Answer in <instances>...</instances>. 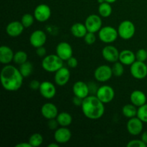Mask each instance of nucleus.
<instances>
[{
	"label": "nucleus",
	"mask_w": 147,
	"mask_h": 147,
	"mask_svg": "<svg viewBox=\"0 0 147 147\" xmlns=\"http://www.w3.org/2000/svg\"><path fill=\"white\" fill-rule=\"evenodd\" d=\"M23 76L20 70L11 65H6L1 69L0 79L4 90L10 92L18 90L23 84Z\"/></svg>",
	"instance_id": "nucleus-1"
},
{
	"label": "nucleus",
	"mask_w": 147,
	"mask_h": 147,
	"mask_svg": "<svg viewBox=\"0 0 147 147\" xmlns=\"http://www.w3.org/2000/svg\"><path fill=\"white\" fill-rule=\"evenodd\" d=\"M81 109L84 116L90 120H98L105 113L104 103L94 95L88 96L83 99Z\"/></svg>",
	"instance_id": "nucleus-2"
},
{
	"label": "nucleus",
	"mask_w": 147,
	"mask_h": 147,
	"mask_svg": "<svg viewBox=\"0 0 147 147\" xmlns=\"http://www.w3.org/2000/svg\"><path fill=\"white\" fill-rule=\"evenodd\" d=\"M42 67L48 73H55L63 67V60L57 54L46 55L42 61Z\"/></svg>",
	"instance_id": "nucleus-3"
},
{
	"label": "nucleus",
	"mask_w": 147,
	"mask_h": 147,
	"mask_svg": "<svg viewBox=\"0 0 147 147\" xmlns=\"http://www.w3.org/2000/svg\"><path fill=\"white\" fill-rule=\"evenodd\" d=\"M119 36L124 40H131L136 32V27L130 20L121 22L117 29Z\"/></svg>",
	"instance_id": "nucleus-4"
},
{
	"label": "nucleus",
	"mask_w": 147,
	"mask_h": 147,
	"mask_svg": "<svg viewBox=\"0 0 147 147\" xmlns=\"http://www.w3.org/2000/svg\"><path fill=\"white\" fill-rule=\"evenodd\" d=\"M119 37L118 30L111 26H105L98 32V37L103 42L109 44L116 41Z\"/></svg>",
	"instance_id": "nucleus-5"
},
{
	"label": "nucleus",
	"mask_w": 147,
	"mask_h": 147,
	"mask_svg": "<svg viewBox=\"0 0 147 147\" xmlns=\"http://www.w3.org/2000/svg\"><path fill=\"white\" fill-rule=\"evenodd\" d=\"M84 24L87 28L88 32L93 33L98 32L99 30L103 27L101 17L95 14L89 15L86 19Z\"/></svg>",
	"instance_id": "nucleus-6"
},
{
	"label": "nucleus",
	"mask_w": 147,
	"mask_h": 147,
	"mask_svg": "<svg viewBox=\"0 0 147 147\" xmlns=\"http://www.w3.org/2000/svg\"><path fill=\"white\" fill-rule=\"evenodd\" d=\"M131 75L137 80L144 79L147 76V65L144 62L136 60L130 65Z\"/></svg>",
	"instance_id": "nucleus-7"
},
{
	"label": "nucleus",
	"mask_w": 147,
	"mask_h": 147,
	"mask_svg": "<svg viewBox=\"0 0 147 147\" xmlns=\"http://www.w3.org/2000/svg\"><path fill=\"white\" fill-rule=\"evenodd\" d=\"M96 96L104 104H106L110 103L113 100L115 97V91L111 86L104 85L98 88Z\"/></svg>",
	"instance_id": "nucleus-8"
},
{
	"label": "nucleus",
	"mask_w": 147,
	"mask_h": 147,
	"mask_svg": "<svg viewBox=\"0 0 147 147\" xmlns=\"http://www.w3.org/2000/svg\"><path fill=\"white\" fill-rule=\"evenodd\" d=\"M112 67L107 65H101L98 66L94 71V78L97 81L104 83L108 81L113 76Z\"/></svg>",
	"instance_id": "nucleus-9"
},
{
	"label": "nucleus",
	"mask_w": 147,
	"mask_h": 147,
	"mask_svg": "<svg viewBox=\"0 0 147 147\" xmlns=\"http://www.w3.org/2000/svg\"><path fill=\"white\" fill-rule=\"evenodd\" d=\"M52 11L50 7L45 4H40L36 7L34 11V17L37 22H45L50 18Z\"/></svg>",
	"instance_id": "nucleus-10"
},
{
	"label": "nucleus",
	"mask_w": 147,
	"mask_h": 147,
	"mask_svg": "<svg viewBox=\"0 0 147 147\" xmlns=\"http://www.w3.org/2000/svg\"><path fill=\"white\" fill-rule=\"evenodd\" d=\"M127 131L132 136H138L142 132L144 129V122L140 119L135 116L131 118L126 124Z\"/></svg>",
	"instance_id": "nucleus-11"
},
{
	"label": "nucleus",
	"mask_w": 147,
	"mask_h": 147,
	"mask_svg": "<svg viewBox=\"0 0 147 147\" xmlns=\"http://www.w3.org/2000/svg\"><path fill=\"white\" fill-rule=\"evenodd\" d=\"M56 54L63 60L67 61L73 57V50L71 45L67 42H61L56 47Z\"/></svg>",
	"instance_id": "nucleus-12"
},
{
	"label": "nucleus",
	"mask_w": 147,
	"mask_h": 147,
	"mask_svg": "<svg viewBox=\"0 0 147 147\" xmlns=\"http://www.w3.org/2000/svg\"><path fill=\"white\" fill-rule=\"evenodd\" d=\"M40 94L46 99H52L56 95V87L52 82L43 81L40 84L39 89Z\"/></svg>",
	"instance_id": "nucleus-13"
},
{
	"label": "nucleus",
	"mask_w": 147,
	"mask_h": 147,
	"mask_svg": "<svg viewBox=\"0 0 147 147\" xmlns=\"http://www.w3.org/2000/svg\"><path fill=\"white\" fill-rule=\"evenodd\" d=\"M120 52L113 45H106L102 50V56L109 63H116L119 61Z\"/></svg>",
	"instance_id": "nucleus-14"
},
{
	"label": "nucleus",
	"mask_w": 147,
	"mask_h": 147,
	"mask_svg": "<svg viewBox=\"0 0 147 147\" xmlns=\"http://www.w3.org/2000/svg\"><path fill=\"white\" fill-rule=\"evenodd\" d=\"M47 41V35L42 30H37L33 32L30 37V42L32 47L37 48L44 46Z\"/></svg>",
	"instance_id": "nucleus-15"
},
{
	"label": "nucleus",
	"mask_w": 147,
	"mask_h": 147,
	"mask_svg": "<svg viewBox=\"0 0 147 147\" xmlns=\"http://www.w3.org/2000/svg\"><path fill=\"white\" fill-rule=\"evenodd\" d=\"M72 137V133L69 129L67 127L60 126V128L55 131L54 139L55 142H57L60 144H66L70 140Z\"/></svg>",
	"instance_id": "nucleus-16"
},
{
	"label": "nucleus",
	"mask_w": 147,
	"mask_h": 147,
	"mask_svg": "<svg viewBox=\"0 0 147 147\" xmlns=\"http://www.w3.org/2000/svg\"><path fill=\"white\" fill-rule=\"evenodd\" d=\"M70 72L67 67H62L55 73V83L58 86H64L69 82Z\"/></svg>",
	"instance_id": "nucleus-17"
},
{
	"label": "nucleus",
	"mask_w": 147,
	"mask_h": 147,
	"mask_svg": "<svg viewBox=\"0 0 147 147\" xmlns=\"http://www.w3.org/2000/svg\"><path fill=\"white\" fill-rule=\"evenodd\" d=\"M73 92L74 96L82 99L86 98L87 96H89V93H90L88 85L80 80L76 82L73 86Z\"/></svg>",
	"instance_id": "nucleus-18"
},
{
	"label": "nucleus",
	"mask_w": 147,
	"mask_h": 147,
	"mask_svg": "<svg viewBox=\"0 0 147 147\" xmlns=\"http://www.w3.org/2000/svg\"><path fill=\"white\" fill-rule=\"evenodd\" d=\"M40 111L43 117L47 120L56 119L59 113L57 106L52 103H45L43 104Z\"/></svg>",
	"instance_id": "nucleus-19"
},
{
	"label": "nucleus",
	"mask_w": 147,
	"mask_h": 147,
	"mask_svg": "<svg viewBox=\"0 0 147 147\" xmlns=\"http://www.w3.org/2000/svg\"><path fill=\"white\" fill-rule=\"evenodd\" d=\"M24 30V27L21 21H12L7 24L6 32L7 34L11 37H16L22 34Z\"/></svg>",
	"instance_id": "nucleus-20"
},
{
	"label": "nucleus",
	"mask_w": 147,
	"mask_h": 147,
	"mask_svg": "<svg viewBox=\"0 0 147 147\" xmlns=\"http://www.w3.org/2000/svg\"><path fill=\"white\" fill-rule=\"evenodd\" d=\"M146 94L140 90H134L130 95L131 103L138 108L146 103Z\"/></svg>",
	"instance_id": "nucleus-21"
},
{
	"label": "nucleus",
	"mask_w": 147,
	"mask_h": 147,
	"mask_svg": "<svg viewBox=\"0 0 147 147\" xmlns=\"http://www.w3.org/2000/svg\"><path fill=\"white\" fill-rule=\"evenodd\" d=\"M14 52L9 47L6 45L0 47V62L1 64H9L14 60Z\"/></svg>",
	"instance_id": "nucleus-22"
},
{
	"label": "nucleus",
	"mask_w": 147,
	"mask_h": 147,
	"mask_svg": "<svg viewBox=\"0 0 147 147\" xmlns=\"http://www.w3.org/2000/svg\"><path fill=\"white\" fill-rule=\"evenodd\" d=\"M136 60V54L130 50H123L119 54V61L126 65H131Z\"/></svg>",
	"instance_id": "nucleus-23"
},
{
	"label": "nucleus",
	"mask_w": 147,
	"mask_h": 147,
	"mask_svg": "<svg viewBox=\"0 0 147 147\" xmlns=\"http://www.w3.org/2000/svg\"><path fill=\"white\" fill-rule=\"evenodd\" d=\"M72 34L77 38H83L88 32L87 28H86L85 24L82 23H75L72 25L70 28Z\"/></svg>",
	"instance_id": "nucleus-24"
},
{
	"label": "nucleus",
	"mask_w": 147,
	"mask_h": 147,
	"mask_svg": "<svg viewBox=\"0 0 147 147\" xmlns=\"http://www.w3.org/2000/svg\"><path fill=\"white\" fill-rule=\"evenodd\" d=\"M56 119H57L59 125L60 126H63V127H67V126H69L72 123V121H73V117L67 112H61V113H59Z\"/></svg>",
	"instance_id": "nucleus-25"
},
{
	"label": "nucleus",
	"mask_w": 147,
	"mask_h": 147,
	"mask_svg": "<svg viewBox=\"0 0 147 147\" xmlns=\"http://www.w3.org/2000/svg\"><path fill=\"white\" fill-rule=\"evenodd\" d=\"M98 13L99 15L103 18H107L110 17L112 14V7L110 3L104 1L99 4Z\"/></svg>",
	"instance_id": "nucleus-26"
},
{
	"label": "nucleus",
	"mask_w": 147,
	"mask_h": 147,
	"mask_svg": "<svg viewBox=\"0 0 147 147\" xmlns=\"http://www.w3.org/2000/svg\"><path fill=\"white\" fill-rule=\"evenodd\" d=\"M137 107L131 103V104H126L123 106L122 109V113L125 117L131 119V118L137 116Z\"/></svg>",
	"instance_id": "nucleus-27"
},
{
	"label": "nucleus",
	"mask_w": 147,
	"mask_h": 147,
	"mask_svg": "<svg viewBox=\"0 0 147 147\" xmlns=\"http://www.w3.org/2000/svg\"><path fill=\"white\" fill-rule=\"evenodd\" d=\"M19 70H20V73H22L23 77H29V76H31V74L32 73L33 65L32 64V63H30V61L27 60V61L25 62L24 63L20 65Z\"/></svg>",
	"instance_id": "nucleus-28"
},
{
	"label": "nucleus",
	"mask_w": 147,
	"mask_h": 147,
	"mask_svg": "<svg viewBox=\"0 0 147 147\" xmlns=\"http://www.w3.org/2000/svg\"><path fill=\"white\" fill-rule=\"evenodd\" d=\"M28 142L30 144L32 147H38L42 144L43 137L40 134L34 133L29 138Z\"/></svg>",
	"instance_id": "nucleus-29"
},
{
	"label": "nucleus",
	"mask_w": 147,
	"mask_h": 147,
	"mask_svg": "<svg viewBox=\"0 0 147 147\" xmlns=\"http://www.w3.org/2000/svg\"><path fill=\"white\" fill-rule=\"evenodd\" d=\"M27 59H28V56H27V53L24 51H22V50H20V51H17L14 53L13 61L16 64L20 65L27 62Z\"/></svg>",
	"instance_id": "nucleus-30"
},
{
	"label": "nucleus",
	"mask_w": 147,
	"mask_h": 147,
	"mask_svg": "<svg viewBox=\"0 0 147 147\" xmlns=\"http://www.w3.org/2000/svg\"><path fill=\"white\" fill-rule=\"evenodd\" d=\"M34 19L35 18H34V15L29 14V13H26L22 17L21 22L24 27V28H29L33 24Z\"/></svg>",
	"instance_id": "nucleus-31"
},
{
	"label": "nucleus",
	"mask_w": 147,
	"mask_h": 147,
	"mask_svg": "<svg viewBox=\"0 0 147 147\" xmlns=\"http://www.w3.org/2000/svg\"><path fill=\"white\" fill-rule=\"evenodd\" d=\"M112 71H113V75L116 77H121L123 76L124 73V67L123 64H122L120 61L116 62L113 64L112 67Z\"/></svg>",
	"instance_id": "nucleus-32"
},
{
	"label": "nucleus",
	"mask_w": 147,
	"mask_h": 147,
	"mask_svg": "<svg viewBox=\"0 0 147 147\" xmlns=\"http://www.w3.org/2000/svg\"><path fill=\"white\" fill-rule=\"evenodd\" d=\"M137 116L144 123H147V103L138 108Z\"/></svg>",
	"instance_id": "nucleus-33"
},
{
	"label": "nucleus",
	"mask_w": 147,
	"mask_h": 147,
	"mask_svg": "<svg viewBox=\"0 0 147 147\" xmlns=\"http://www.w3.org/2000/svg\"><path fill=\"white\" fill-rule=\"evenodd\" d=\"M95 34H96V33L88 32L87 34H86V35H85V37H83L85 42L87 45H91L94 44L96 41V37Z\"/></svg>",
	"instance_id": "nucleus-34"
},
{
	"label": "nucleus",
	"mask_w": 147,
	"mask_h": 147,
	"mask_svg": "<svg viewBox=\"0 0 147 147\" xmlns=\"http://www.w3.org/2000/svg\"><path fill=\"white\" fill-rule=\"evenodd\" d=\"M136 60L144 62L147 60V51L145 49H139L136 53Z\"/></svg>",
	"instance_id": "nucleus-35"
},
{
	"label": "nucleus",
	"mask_w": 147,
	"mask_h": 147,
	"mask_svg": "<svg viewBox=\"0 0 147 147\" xmlns=\"http://www.w3.org/2000/svg\"><path fill=\"white\" fill-rule=\"evenodd\" d=\"M128 147H146L147 145L142 139H134L126 144Z\"/></svg>",
	"instance_id": "nucleus-36"
},
{
	"label": "nucleus",
	"mask_w": 147,
	"mask_h": 147,
	"mask_svg": "<svg viewBox=\"0 0 147 147\" xmlns=\"http://www.w3.org/2000/svg\"><path fill=\"white\" fill-rule=\"evenodd\" d=\"M58 126H60V125H59L58 122H57L56 119H53L48 120V122H47V126H48V128L50 130L55 131L56 129H58Z\"/></svg>",
	"instance_id": "nucleus-37"
},
{
	"label": "nucleus",
	"mask_w": 147,
	"mask_h": 147,
	"mask_svg": "<svg viewBox=\"0 0 147 147\" xmlns=\"http://www.w3.org/2000/svg\"><path fill=\"white\" fill-rule=\"evenodd\" d=\"M67 64L70 68H76L78 65V61L77 59L74 57H71L67 60Z\"/></svg>",
	"instance_id": "nucleus-38"
},
{
	"label": "nucleus",
	"mask_w": 147,
	"mask_h": 147,
	"mask_svg": "<svg viewBox=\"0 0 147 147\" xmlns=\"http://www.w3.org/2000/svg\"><path fill=\"white\" fill-rule=\"evenodd\" d=\"M46 53H47V50H46V48L44 46L36 48V54L37 55L38 57H45L46 56Z\"/></svg>",
	"instance_id": "nucleus-39"
},
{
	"label": "nucleus",
	"mask_w": 147,
	"mask_h": 147,
	"mask_svg": "<svg viewBox=\"0 0 147 147\" xmlns=\"http://www.w3.org/2000/svg\"><path fill=\"white\" fill-rule=\"evenodd\" d=\"M40 81H38L37 80H32L30 83V89H32V90H39L40 87Z\"/></svg>",
	"instance_id": "nucleus-40"
},
{
	"label": "nucleus",
	"mask_w": 147,
	"mask_h": 147,
	"mask_svg": "<svg viewBox=\"0 0 147 147\" xmlns=\"http://www.w3.org/2000/svg\"><path fill=\"white\" fill-rule=\"evenodd\" d=\"M83 99L75 96L73 98V103L76 106H81L82 103H83Z\"/></svg>",
	"instance_id": "nucleus-41"
},
{
	"label": "nucleus",
	"mask_w": 147,
	"mask_h": 147,
	"mask_svg": "<svg viewBox=\"0 0 147 147\" xmlns=\"http://www.w3.org/2000/svg\"><path fill=\"white\" fill-rule=\"evenodd\" d=\"M15 147H32V146L29 142H24V143L22 142V143L16 144Z\"/></svg>",
	"instance_id": "nucleus-42"
},
{
	"label": "nucleus",
	"mask_w": 147,
	"mask_h": 147,
	"mask_svg": "<svg viewBox=\"0 0 147 147\" xmlns=\"http://www.w3.org/2000/svg\"><path fill=\"white\" fill-rule=\"evenodd\" d=\"M141 139H142V140L147 145V131H145L142 134Z\"/></svg>",
	"instance_id": "nucleus-43"
},
{
	"label": "nucleus",
	"mask_w": 147,
	"mask_h": 147,
	"mask_svg": "<svg viewBox=\"0 0 147 147\" xmlns=\"http://www.w3.org/2000/svg\"><path fill=\"white\" fill-rule=\"evenodd\" d=\"M59 144H58L57 142H56V143H51L50 144L48 145V147H59Z\"/></svg>",
	"instance_id": "nucleus-44"
},
{
	"label": "nucleus",
	"mask_w": 147,
	"mask_h": 147,
	"mask_svg": "<svg viewBox=\"0 0 147 147\" xmlns=\"http://www.w3.org/2000/svg\"><path fill=\"white\" fill-rule=\"evenodd\" d=\"M116 1H117V0H105V1H106V2L110 3V4H112V3L116 2Z\"/></svg>",
	"instance_id": "nucleus-45"
},
{
	"label": "nucleus",
	"mask_w": 147,
	"mask_h": 147,
	"mask_svg": "<svg viewBox=\"0 0 147 147\" xmlns=\"http://www.w3.org/2000/svg\"><path fill=\"white\" fill-rule=\"evenodd\" d=\"M105 0H98V2L99 3V4H101V3L104 2Z\"/></svg>",
	"instance_id": "nucleus-46"
},
{
	"label": "nucleus",
	"mask_w": 147,
	"mask_h": 147,
	"mask_svg": "<svg viewBox=\"0 0 147 147\" xmlns=\"http://www.w3.org/2000/svg\"><path fill=\"white\" fill-rule=\"evenodd\" d=\"M146 51H147V49H146Z\"/></svg>",
	"instance_id": "nucleus-47"
}]
</instances>
